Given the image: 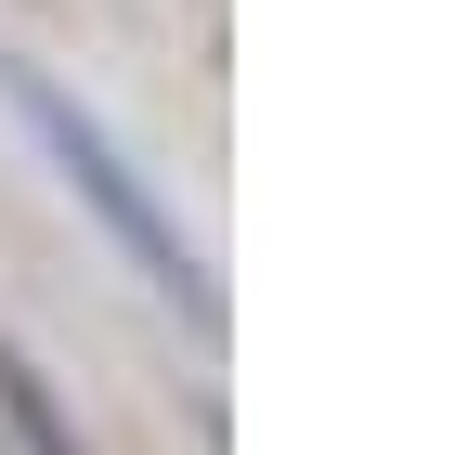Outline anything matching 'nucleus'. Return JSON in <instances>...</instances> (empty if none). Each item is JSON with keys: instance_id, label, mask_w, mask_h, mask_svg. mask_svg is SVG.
Wrapping results in <instances>:
<instances>
[{"instance_id": "obj_1", "label": "nucleus", "mask_w": 468, "mask_h": 455, "mask_svg": "<svg viewBox=\"0 0 468 455\" xmlns=\"http://www.w3.org/2000/svg\"><path fill=\"white\" fill-rule=\"evenodd\" d=\"M0 104H14V118H27V143L52 156V183H66V196L104 221V235L131 248V273H144V287H156L169 312H183L196 338H221V287H208V260L183 248V221H169V208L144 196V169L104 143V118H79V91L52 79V66H27V52H0Z\"/></svg>"}, {"instance_id": "obj_2", "label": "nucleus", "mask_w": 468, "mask_h": 455, "mask_svg": "<svg viewBox=\"0 0 468 455\" xmlns=\"http://www.w3.org/2000/svg\"><path fill=\"white\" fill-rule=\"evenodd\" d=\"M0 404H14V429H27V455H79V429L52 417V390H39V365H27V352H0Z\"/></svg>"}]
</instances>
